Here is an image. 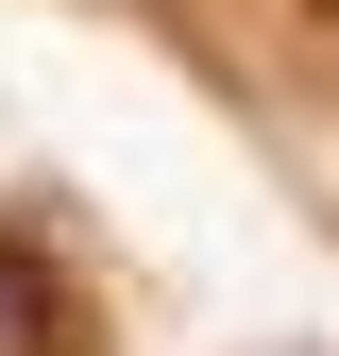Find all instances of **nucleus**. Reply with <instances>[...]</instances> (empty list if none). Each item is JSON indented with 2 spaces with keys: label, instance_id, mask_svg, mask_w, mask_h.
Wrapping results in <instances>:
<instances>
[{
  "label": "nucleus",
  "instance_id": "obj_1",
  "mask_svg": "<svg viewBox=\"0 0 339 356\" xmlns=\"http://www.w3.org/2000/svg\"><path fill=\"white\" fill-rule=\"evenodd\" d=\"M0 356H51V272L34 254H0Z\"/></svg>",
  "mask_w": 339,
  "mask_h": 356
}]
</instances>
